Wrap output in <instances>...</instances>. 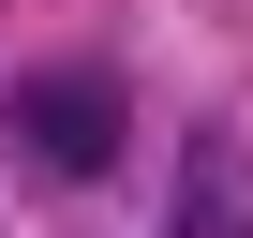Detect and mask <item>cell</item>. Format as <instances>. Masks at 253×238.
I'll return each mask as SVG.
<instances>
[{
  "label": "cell",
  "mask_w": 253,
  "mask_h": 238,
  "mask_svg": "<svg viewBox=\"0 0 253 238\" xmlns=\"http://www.w3.org/2000/svg\"><path fill=\"white\" fill-rule=\"evenodd\" d=\"M15 134H30L60 179H104V164H119V134H134V89H119L104 60H45V75L15 89Z\"/></svg>",
  "instance_id": "obj_1"
},
{
  "label": "cell",
  "mask_w": 253,
  "mask_h": 238,
  "mask_svg": "<svg viewBox=\"0 0 253 238\" xmlns=\"http://www.w3.org/2000/svg\"><path fill=\"white\" fill-rule=\"evenodd\" d=\"M164 223H179V238H238V223H253V194H238V149H223V134H194V149H179V208H164Z\"/></svg>",
  "instance_id": "obj_2"
}]
</instances>
